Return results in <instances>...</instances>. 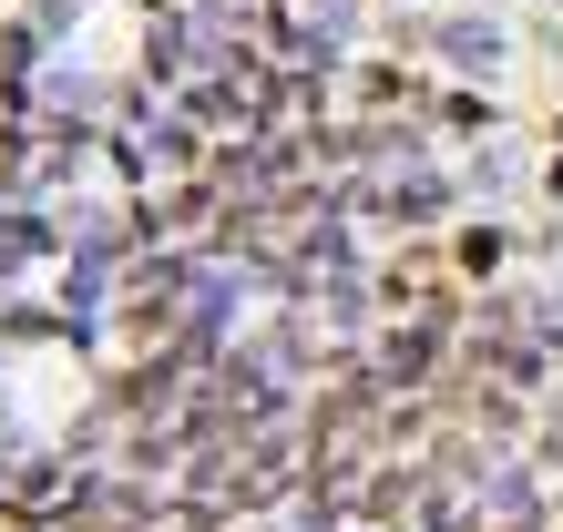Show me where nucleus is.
Returning <instances> with one entry per match:
<instances>
[{
	"instance_id": "nucleus-1",
	"label": "nucleus",
	"mask_w": 563,
	"mask_h": 532,
	"mask_svg": "<svg viewBox=\"0 0 563 532\" xmlns=\"http://www.w3.org/2000/svg\"><path fill=\"white\" fill-rule=\"evenodd\" d=\"M503 52H512V31L492 11H451L441 21V62H451V73H503Z\"/></svg>"
},
{
	"instance_id": "nucleus-2",
	"label": "nucleus",
	"mask_w": 563,
	"mask_h": 532,
	"mask_svg": "<svg viewBox=\"0 0 563 532\" xmlns=\"http://www.w3.org/2000/svg\"><path fill=\"white\" fill-rule=\"evenodd\" d=\"M461 185H472V195H512V185H522V154H512V144H482L472 164H461Z\"/></svg>"
},
{
	"instance_id": "nucleus-3",
	"label": "nucleus",
	"mask_w": 563,
	"mask_h": 532,
	"mask_svg": "<svg viewBox=\"0 0 563 532\" xmlns=\"http://www.w3.org/2000/svg\"><path fill=\"white\" fill-rule=\"evenodd\" d=\"M461 266H482V277H492V266H503V225H472V246H461Z\"/></svg>"
}]
</instances>
